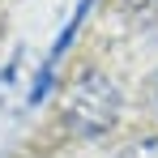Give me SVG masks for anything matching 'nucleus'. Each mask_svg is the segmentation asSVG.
I'll return each mask as SVG.
<instances>
[{
  "instance_id": "obj_3",
  "label": "nucleus",
  "mask_w": 158,
  "mask_h": 158,
  "mask_svg": "<svg viewBox=\"0 0 158 158\" xmlns=\"http://www.w3.org/2000/svg\"><path fill=\"white\" fill-rule=\"evenodd\" d=\"M120 158H158V132L137 137L132 145H124V154H120Z\"/></svg>"
},
{
  "instance_id": "obj_5",
  "label": "nucleus",
  "mask_w": 158,
  "mask_h": 158,
  "mask_svg": "<svg viewBox=\"0 0 158 158\" xmlns=\"http://www.w3.org/2000/svg\"><path fill=\"white\" fill-rule=\"evenodd\" d=\"M120 9H128V13H145V9H154L158 0H115Z\"/></svg>"
},
{
  "instance_id": "obj_2",
  "label": "nucleus",
  "mask_w": 158,
  "mask_h": 158,
  "mask_svg": "<svg viewBox=\"0 0 158 158\" xmlns=\"http://www.w3.org/2000/svg\"><path fill=\"white\" fill-rule=\"evenodd\" d=\"M22 60H26V56L17 52V56H9V60L0 64V120L17 107V94H22V69H26Z\"/></svg>"
},
{
  "instance_id": "obj_1",
  "label": "nucleus",
  "mask_w": 158,
  "mask_h": 158,
  "mask_svg": "<svg viewBox=\"0 0 158 158\" xmlns=\"http://www.w3.org/2000/svg\"><path fill=\"white\" fill-rule=\"evenodd\" d=\"M120 120V90L98 69H85L64 90V124L73 137H107Z\"/></svg>"
},
{
  "instance_id": "obj_4",
  "label": "nucleus",
  "mask_w": 158,
  "mask_h": 158,
  "mask_svg": "<svg viewBox=\"0 0 158 158\" xmlns=\"http://www.w3.org/2000/svg\"><path fill=\"white\" fill-rule=\"evenodd\" d=\"M145 103H150V107L158 111V69L150 73V77H145Z\"/></svg>"
}]
</instances>
